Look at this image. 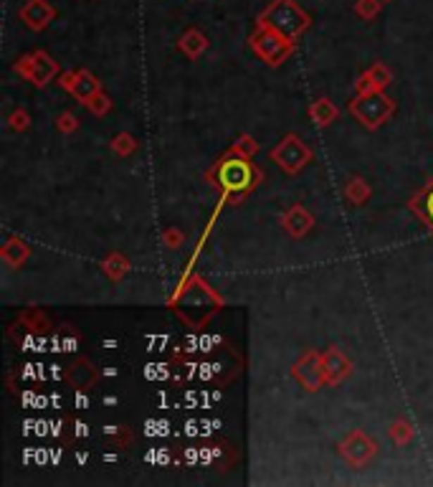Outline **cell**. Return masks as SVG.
Segmentation results:
<instances>
[{
  "label": "cell",
  "mask_w": 433,
  "mask_h": 487,
  "mask_svg": "<svg viewBox=\"0 0 433 487\" xmlns=\"http://www.w3.org/2000/svg\"><path fill=\"white\" fill-rule=\"evenodd\" d=\"M431 211H433V203H431Z\"/></svg>",
  "instance_id": "obj_1"
}]
</instances>
